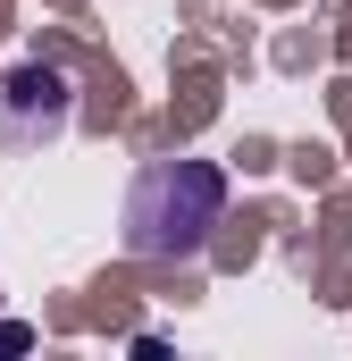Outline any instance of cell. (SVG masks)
<instances>
[{"label":"cell","instance_id":"1","mask_svg":"<svg viewBox=\"0 0 352 361\" xmlns=\"http://www.w3.org/2000/svg\"><path fill=\"white\" fill-rule=\"evenodd\" d=\"M227 210V177L218 160H143L126 185V252L168 269V261H201L210 252V227Z\"/></svg>","mask_w":352,"mask_h":361},{"label":"cell","instance_id":"2","mask_svg":"<svg viewBox=\"0 0 352 361\" xmlns=\"http://www.w3.org/2000/svg\"><path fill=\"white\" fill-rule=\"evenodd\" d=\"M68 118H76V92H68L59 68L25 59V68L0 76V143H8V152H42V143H59Z\"/></svg>","mask_w":352,"mask_h":361}]
</instances>
